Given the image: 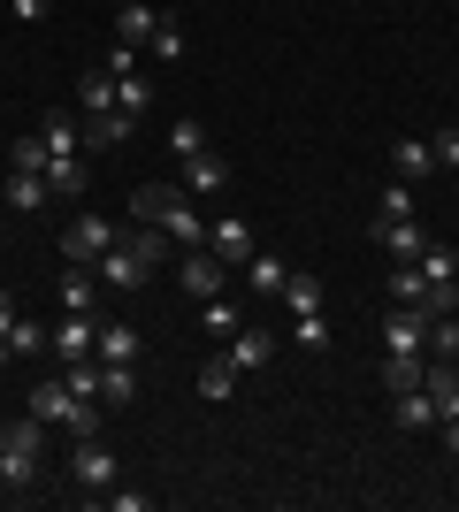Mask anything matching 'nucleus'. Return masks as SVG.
Masks as SVG:
<instances>
[{
    "instance_id": "29",
    "label": "nucleus",
    "mask_w": 459,
    "mask_h": 512,
    "mask_svg": "<svg viewBox=\"0 0 459 512\" xmlns=\"http://www.w3.org/2000/svg\"><path fill=\"white\" fill-rule=\"evenodd\" d=\"M77 107H85V115H108V107H115V77H108V62L77 77Z\"/></svg>"
},
{
    "instance_id": "11",
    "label": "nucleus",
    "mask_w": 459,
    "mask_h": 512,
    "mask_svg": "<svg viewBox=\"0 0 459 512\" xmlns=\"http://www.w3.org/2000/svg\"><path fill=\"white\" fill-rule=\"evenodd\" d=\"M39 176H46V192H54V199H77L92 184V153H46Z\"/></svg>"
},
{
    "instance_id": "17",
    "label": "nucleus",
    "mask_w": 459,
    "mask_h": 512,
    "mask_svg": "<svg viewBox=\"0 0 459 512\" xmlns=\"http://www.w3.org/2000/svg\"><path fill=\"white\" fill-rule=\"evenodd\" d=\"M138 115H123V107H108V115H85V153H115L123 138H131Z\"/></svg>"
},
{
    "instance_id": "38",
    "label": "nucleus",
    "mask_w": 459,
    "mask_h": 512,
    "mask_svg": "<svg viewBox=\"0 0 459 512\" xmlns=\"http://www.w3.org/2000/svg\"><path fill=\"white\" fill-rule=\"evenodd\" d=\"M421 360H429V352H421ZM421 360H398V352H383V383H391V390H414V383H421Z\"/></svg>"
},
{
    "instance_id": "13",
    "label": "nucleus",
    "mask_w": 459,
    "mask_h": 512,
    "mask_svg": "<svg viewBox=\"0 0 459 512\" xmlns=\"http://www.w3.org/2000/svg\"><path fill=\"white\" fill-rule=\"evenodd\" d=\"M54 306H62V314H100V276H92V268H62Z\"/></svg>"
},
{
    "instance_id": "43",
    "label": "nucleus",
    "mask_w": 459,
    "mask_h": 512,
    "mask_svg": "<svg viewBox=\"0 0 459 512\" xmlns=\"http://www.w3.org/2000/svg\"><path fill=\"white\" fill-rule=\"evenodd\" d=\"M16 314H23V306H16V291H0V344H8V329H16Z\"/></svg>"
},
{
    "instance_id": "28",
    "label": "nucleus",
    "mask_w": 459,
    "mask_h": 512,
    "mask_svg": "<svg viewBox=\"0 0 459 512\" xmlns=\"http://www.w3.org/2000/svg\"><path fill=\"white\" fill-rule=\"evenodd\" d=\"M398 428H444V413H437V398L429 390H398Z\"/></svg>"
},
{
    "instance_id": "16",
    "label": "nucleus",
    "mask_w": 459,
    "mask_h": 512,
    "mask_svg": "<svg viewBox=\"0 0 459 512\" xmlns=\"http://www.w3.org/2000/svg\"><path fill=\"white\" fill-rule=\"evenodd\" d=\"M153 23H161V8H153V0H123V8H115V46H146Z\"/></svg>"
},
{
    "instance_id": "5",
    "label": "nucleus",
    "mask_w": 459,
    "mask_h": 512,
    "mask_svg": "<svg viewBox=\"0 0 459 512\" xmlns=\"http://www.w3.org/2000/svg\"><path fill=\"white\" fill-rule=\"evenodd\" d=\"M115 237H123V230H115L108 214H77V222L62 230V260H69V268H92V260L108 253Z\"/></svg>"
},
{
    "instance_id": "41",
    "label": "nucleus",
    "mask_w": 459,
    "mask_h": 512,
    "mask_svg": "<svg viewBox=\"0 0 459 512\" xmlns=\"http://www.w3.org/2000/svg\"><path fill=\"white\" fill-rule=\"evenodd\" d=\"M429 146H437V169H459V123H444Z\"/></svg>"
},
{
    "instance_id": "9",
    "label": "nucleus",
    "mask_w": 459,
    "mask_h": 512,
    "mask_svg": "<svg viewBox=\"0 0 459 512\" xmlns=\"http://www.w3.org/2000/svg\"><path fill=\"white\" fill-rule=\"evenodd\" d=\"M138 352H146V337H138L131 321H100L92 329V360L100 367H138Z\"/></svg>"
},
{
    "instance_id": "27",
    "label": "nucleus",
    "mask_w": 459,
    "mask_h": 512,
    "mask_svg": "<svg viewBox=\"0 0 459 512\" xmlns=\"http://www.w3.org/2000/svg\"><path fill=\"white\" fill-rule=\"evenodd\" d=\"M230 360H238V367H268V360H276V337H268V329H253V321H245L238 337H230Z\"/></svg>"
},
{
    "instance_id": "1",
    "label": "nucleus",
    "mask_w": 459,
    "mask_h": 512,
    "mask_svg": "<svg viewBox=\"0 0 459 512\" xmlns=\"http://www.w3.org/2000/svg\"><path fill=\"white\" fill-rule=\"evenodd\" d=\"M131 214H138V222H153V230H169L176 245H207V222H199V207H192L184 184H138Z\"/></svg>"
},
{
    "instance_id": "7",
    "label": "nucleus",
    "mask_w": 459,
    "mask_h": 512,
    "mask_svg": "<svg viewBox=\"0 0 459 512\" xmlns=\"http://www.w3.org/2000/svg\"><path fill=\"white\" fill-rule=\"evenodd\" d=\"M383 352L421 360V352H429V314H421V306H391V321H383Z\"/></svg>"
},
{
    "instance_id": "12",
    "label": "nucleus",
    "mask_w": 459,
    "mask_h": 512,
    "mask_svg": "<svg viewBox=\"0 0 459 512\" xmlns=\"http://www.w3.org/2000/svg\"><path fill=\"white\" fill-rule=\"evenodd\" d=\"M207 253H215L222 268H245V260H253V230H245L238 214H222V222H207Z\"/></svg>"
},
{
    "instance_id": "19",
    "label": "nucleus",
    "mask_w": 459,
    "mask_h": 512,
    "mask_svg": "<svg viewBox=\"0 0 459 512\" xmlns=\"http://www.w3.org/2000/svg\"><path fill=\"white\" fill-rule=\"evenodd\" d=\"M176 276H184V291H192V299H215V291H222V260L199 245V253H184V268H176Z\"/></svg>"
},
{
    "instance_id": "8",
    "label": "nucleus",
    "mask_w": 459,
    "mask_h": 512,
    "mask_svg": "<svg viewBox=\"0 0 459 512\" xmlns=\"http://www.w3.org/2000/svg\"><path fill=\"white\" fill-rule=\"evenodd\" d=\"M92 329H100V314H62V321H54V337H46L54 367H77V360H92Z\"/></svg>"
},
{
    "instance_id": "2",
    "label": "nucleus",
    "mask_w": 459,
    "mask_h": 512,
    "mask_svg": "<svg viewBox=\"0 0 459 512\" xmlns=\"http://www.w3.org/2000/svg\"><path fill=\"white\" fill-rule=\"evenodd\" d=\"M31 413H39L46 428H69V436H100V406H92V398H77L62 375H46V383L31 390Z\"/></svg>"
},
{
    "instance_id": "33",
    "label": "nucleus",
    "mask_w": 459,
    "mask_h": 512,
    "mask_svg": "<svg viewBox=\"0 0 459 512\" xmlns=\"http://www.w3.org/2000/svg\"><path fill=\"white\" fill-rule=\"evenodd\" d=\"M291 344H299V352H329V321L322 314H291Z\"/></svg>"
},
{
    "instance_id": "20",
    "label": "nucleus",
    "mask_w": 459,
    "mask_h": 512,
    "mask_svg": "<svg viewBox=\"0 0 459 512\" xmlns=\"http://www.w3.org/2000/svg\"><path fill=\"white\" fill-rule=\"evenodd\" d=\"M391 169L406 176V184H421V176H437V146H429V138H398V146H391Z\"/></svg>"
},
{
    "instance_id": "30",
    "label": "nucleus",
    "mask_w": 459,
    "mask_h": 512,
    "mask_svg": "<svg viewBox=\"0 0 459 512\" xmlns=\"http://www.w3.org/2000/svg\"><path fill=\"white\" fill-rule=\"evenodd\" d=\"M146 62H184V23H176V16H161V23H153Z\"/></svg>"
},
{
    "instance_id": "22",
    "label": "nucleus",
    "mask_w": 459,
    "mask_h": 512,
    "mask_svg": "<svg viewBox=\"0 0 459 512\" xmlns=\"http://www.w3.org/2000/svg\"><path fill=\"white\" fill-rule=\"evenodd\" d=\"M284 276H291L284 260L253 245V260H245V283H253V299H284Z\"/></svg>"
},
{
    "instance_id": "45",
    "label": "nucleus",
    "mask_w": 459,
    "mask_h": 512,
    "mask_svg": "<svg viewBox=\"0 0 459 512\" xmlns=\"http://www.w3.org/2000/svg\"><path fill=\"white\" fill-rule=\"evenodd\" d=\"M444 444H452V451H459V421H444Z\"/></svg>"
},
{
    "instance_id": "44",
    "label": "nucleus",
    "mask_w": 459,
    "mask_h": 512,
    "mask_svg": "<svg viewBox=\"0 0 459 512\" xmlns=\"http://www.w3.org/2000/svg\"><path fill=\"white\" fill-rule=\"evenodd\" d=\"M8 16H16V23H39V16H46V0H8Z\"/></svg>"
},
{
    "instance_id": "36",
    "label": "nucleus",
    "mask_w": 459,
    "mask_h": 512,
    "mask_svg": "<svg viewBox=\"0 0 459 512\" xmlns=\"http://www.w3.org/2000/svg\"><path fill=\"white\" fill-rule=\"evenodd\" d=\"M383 222H414V184H383Z\"/></svg>"
},
{
    "instance_id": "47",
    "label": "nucleus",
    "mask_w": 459,
    "mask_h": 512,
    "mask_svg": "<svg viewBox=\"0 0 459 512\" xmlns=\"http://www.w3.org/2000/svg\"><path fill=\"white\" fill-rule=\"evenodd\" d=\"M0 459H8V428H0Z\"/></svg>"
},
{
    "instance_id": "46",
    "label": "nucleus",
    "mask_w": 459,
    "mask_h": 512,
    "mask_svg": "<svg viewBox=\"0 0 459 512\" xmlns=\"http://www.w3.org/2000/svg\"><path fill=\"white\" fill-rule=\"evenodd\" d=\"M8 360H16V352H8V344H0V367H8Z\"/></svg>"
},
{
    "instance_id": "32",
    "label": "nucleus",
    "mask_w": 459,
    "mask_h": 512,
    "mask_svg": "<svg viewBox=\"0 0 459 512\" xmlns=\"http://www.w3.org/2000/svg\"><path fill=\"white\" fill-rule=\"evenodd\" d=\"M100 398H108V406H131L138 398V367H100Z\"/></svg>"
},
{
    "instance_id": "42",
    "label": "nucleus",
    "mask_w": 459,
    "mask_h": 512,
    "mask_svg": "<svg viewBox=\"0 0 459 512\" xmlns=\"http://www.w3.org/2000/svg\"><path fill=\"white\" fill-rule=\"evenodd\" d=\"M108 505H115V512H146L153 497H146V490H108Z\"/></svg>"
},
{
    "instance_id": "39",
    "label": "nucleus",
    "mask_w": 459,
    "mask_h": 512,
    "mask_svg": "<svg viewBox=\"0 0 459 512\" xmlns=\"http://www.w3.org/2000/svg\"><path fill=\"white\" fill-rule=\"evenodd\" d=\"M429 352H437V360H459V321H452V314L429 321Z\"/></svg>"
},
{
    "instance_id": "4",
    "label": "nucleus",
    "mask_w": 459,
    "mask_h": 512,
    "mask_svg": "<svg viewBox=\"0 0 459 512\" xmlns=\"http://www.w3.org/2000/svg\"><path fill=\"white\" fill-rule=\"evenodd\" d=\"M39 451H46V421H39V413L8 421V459H0V482H8V490H31V482H39Z\"/></svg>"
},
{
    "instance_id": "25",
    "label": "nucleus",
    "mask_w": 459,
    "mask_h": 512,
    "mask_svg": "<svg viewBox=\"0 0 459 512\" xmlns=\"http://www.w3.org/2000/svg\"><path fill=\"white\" fill-rule=\"evenodd\" d=\"M199 321H207V337L230 344V337L245 329V306H230V291H215V299H199Z\"/></svg>"
},
{
    "instance_id": "24",
    "label": "nucleus",
    "mask_w": 459,
    "mask_h": 512,
    "mask_svg": "<svg viewBox=\"0 0 459 512\" xmlns=\"http://www.w3.org/2000/svg\"><path fill=\"white\" fill-rule=\"evenodd\" d=\"M39 138H46V153H85V115H54V107H46Z\"/></svg>"
},
{
    "instance_id": "34",
    "label": "nucleus",
    "mask_w": 459,
    "mask_h": 512,
    "mask_svg": "<svg viewBox=\"0 0 459 512\" xmlns=\"http://www.w3.org/2000/svg\"><path fill=\"white\" fill-rule=\"evenodd\" d=\"M146 77H138V69H123V77H115V107H123V115H146Z\"/></svg>"
},
{
    "instance_id": "26",
    "label": "nucleus",
    "mask_w": 459,
    "mask_h": 512,
    "mask_svg": "<svg viewBox=\"0 0 459 512\" xmlns=\"http://www.w3.org/2000/svg\"><path fill=\"white\" fill-rule=\"evenodd\" d=\"M284 306L291 314H322V276H314V268H291L284 276Z\"/></svg>"
},
{
    "instance_id": "6",
    "label": "nucleus",
    "mask_w": 459,
    "mask_h": 512,
    "mask_svg": "<svg viewBox=\"0 0 459 512\" xmlns=\"http://www.w3.org/2000/svg\"><path fill=\"white\" fill-rule=\"evenodd\" d=\"M92 276H100V291H123V299H131V291H146V276H153V268L131 253V245H123V237H115L108 253L92 260Z\"/></svg>"
},
{
    "instance_id": "3",
    "label": "nucleus",
    "mask_w": 459,
    "mask_h": 512,
    "mask_svg": "<svg viewBox=\"0 0 459 512\" xmlns=\"http://www.w3.org/2000/svg\"><path fill=\"white\" fill-rule=\"evenodd\" d=\"M414 276H421V314H429V321L459 306V253H452V245H421Z\"/></svg>"
},
{
    "instance_id": "37",
    "label": "nucleus",
    "mask_w": 459,
    "mask_h": 512,
    "mask_svg": "<svg viewBox=\"0 0 459 512\" xmlns=\"http://www.w3.org/2000/svg\"><path fill=\"white\" fill-rule=\"evenodd\" d=\"M62 383L77 390V398H92V406H100V360H77V367H62Z\"/></svg>"
},
{
    "instance_id": "21",
    "label": "nucleus",
    "mask_w": 459,
    "mask_h": 512,
    "mask_svg": "<svg viewBox=\"0 0 459 512\" xmlns=\"http://www.w3.org/2000/svg\"><path fill=\"white\" fill-rule=\"evenodd\" d=\"M0 199H8V207H16V214H39V207H46V176H39V169H8V184H0Z\"/></svg>"
},
{
    "instance_id": "10",
    "label": "nucleus",
    "mask_w": 459,
    "mask_h": 512,
    "mask_svg": "<svg viewBox=\"0 0 459 512\" xmlns=\"http://www.w3.org/2000/svg\"><path fill=\"white\" fill-rule=\"evenodd\" d=\"M69 474H77L85 490H115V451L100 444V436H77V451H69Z\"/></svg>"
},
{
    "instance_id": "14",
    "label": "nucleus",
    "mask_w": 459,
    "mask_h": 512,
    "mask_svg": "<svg viewBox=\"0 0 459 512\" xmlns=\"http://www.w3.org/2000/svg\"><path fill=\"white\" fill-rule=\"evenodd\" d=\"M368 237H375L391 260H421V245H429V230H421V222H383V214L368 222Z\"/></svg>"
},
{
    "instance_id": "15",
    "label": "nucleus",
    "mask_w": 459,
    "mask_h": 512,
    "mask_svg": "<svg viewBox=\"0 0 459 512\" xmlns=\"http://www.w3.org/2000/svg\"><path fill=\"white\" fill-rule=\"evenodd\" d=\"M222 184H230V161H222L215 146H207V153H192V161H184V192H192V199L222 192Z\"/></svg>"
},
{
    "instance_id": "18",
    "label": "nucleus",
    "mask_w": 459,
    "mask_h": 512,
    "mask_svg": "<svg viewBox=\"0 0 459 512\" xmlns=\"http://www.w3.org/2000/svg\"><path fill=\"white\" fill-rule=\"evenodd\" d=\"M238 375H245V367L230 360V344H222L215 360L199 367V398H207V406H222V398H230V390H238Z\"/></svg>"
},
{
    "instance_id": "35",
    "label": "nucleus",
    "mask_w": 459,
    "mask_h": 512,
    "mask_svg": "<svg viewBox=\"0 0 459 512\" xmlns=\"http://www.w3.org/2000/svg\"><path fill=\"white\" fill-rule=\"evenodd\" d=\"M8 169H46V138L39 130H23L16 146H8Z\"/></svg>"
},
{
    "instance_id": "23",
    "label": "nucleus",
    "mask_w": 459,
    "mask_h": 512,
    "mask_svg": "<svg viewBox=\"0 0 459 512\" xmlns=\"http://www.w3.org/2000/svg\"><path fill=\"white\" fill-rule=\"evenodd\" d=\"M421 390L437 398L444 421H459V360H452V367H429V360H421Z\"/></svg>"
},
{
    "instance_id": "40",
    "label": "nucleus",
    "mask_w": 459,
    "mask_h": 512,
    "mask_svg": "<svg viewBox=\"0 0 459 512\" xmlns=\"http://www.w3.org/2000/svg\"><path fill=\"white\" fill-rule=\"evenodd\" d=\"M169 146L192 161V153H207V123H169Z\"/></svg>"
},
{
    "instance_id": "31",
    "label": "nucleus",
    "mask_w": 459,
    "mask_h": 512,
    "mask_svg": "<svg viewBox=\"0 0 459 512\" xmlns=\"http://www.w3.org/2000/svg\"><path fill=\"white\" fill-rule=\"evenodd\" d=\"M8 352H16V360H39V352H46V321L16 314V329H8Z\"/></svg>"
}]
</instances>
